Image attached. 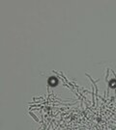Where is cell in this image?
<instances>
[{
	"instance_id": "6da1fadb",
	"label": "cell",
	"mask_w": 116,
	"mask_h": 130,
	"mask_svg": "<svg viewBox=\"0 0 116 130\" xmlns=\"http://www.w3.org/2000/svg\"><path fill=\"white\" fill-rule=\"evenodd\" d=\"M58 84V80L56 77H50L49 79H48V85L51 87H54L56 86Z\"/></svg>"
}]
</instances>
